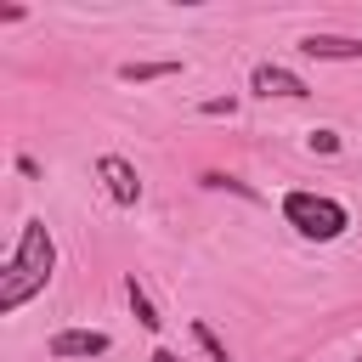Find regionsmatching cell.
Here are the masks:
<instances>
[{"mask_svg":"<svg viewBox=\"0 0 362 362\" xmlns=\"http://www.w3.org/2000/svg\"><path fill=\"white\" fill-rule=\"evenodd\" d=\"M249 90H255V96H288V102L311 96V85H305L294 68H283V62H255V74H249Z\"/></svg>","mask_w":362,"mask_h":362,"instance_id":"5b68a950","label":"cell"},{"mask_svg":"<svg viewBox=\"0 0 362 362\" xmlns=\"http://www.w3.org/2000/svg\"><path fill=\"white\" fill-rule=\"evenodd\" d=\"M311 153H339V130H311Z\"/></svg>","mask_w":362,"mask_h":362,"instance_id":"30bf717a","label":"cell"},{"mask_svg":"<svg viewBox=\"0 0 362 362\" xmlns=\"http://www.w3.org/2000/svg\"><path fill=\"white\" fill-rule=\"evenodd\" d=\"M153 362H181V356H175L170 345H158V351H153Z\"/></svg>","mask_w":362,"mask_h":362,"instance_id":"7c38bea8","label":"cell"},{"mask_svg":"<svg viewBox=\"0 0 362 362\" xmlns=\"http://www.w3.org/2000/svg\"><path fill=\"white\" fill-rule=\"evenodd\" d=\"M175 74H181L175 57H164V62H119V79L124 85H153V79H175Z\"/></svg>","mask_w":362,"mask_h":362,"instance_id":"52a82bcc","label":"cell"},{"mask_svg":"<svg viewBox=\"0 0 362 362\" xmlns=\"http://www.w3.org/2000/svg\"><path fill=\"white\" fill-rule=\"evenodd\" d=\"M283 221L311 243H334V238H345L351 209L339 198H328V192H283Z\"/></svg>","mask_w":362,"mask_h":362,"instance_id":"7a4b0ae2","label":"cell"},{"mask_svg":"<svg viewBox=\"0 0 362 362\" xmlns=\"http://www.w3.org/2000/svg\"><path fill=\"white\" fill-rule=\"evenodd\" d=\"M356 362H362V356H356Z\"/></svg>","mask_w":362,"mask_h":362,"instance_id":"5bb4252c","label":"cell"},{"mask_svg":"<svg viewBox=\"0 0 362 362\" xmlns=\"http://www.w3.org/2000/svg\"><path fill=\"white\" fill-rule=\"evenodd\" d=\"M124 300H130V311H136V322H141L147 334H158V328H164V317H158V305H153V294H147V288L136 283V272L124 277Z\"/></svg>","mask_w":362,"mask_h":362,"instance_id":"ba28073f","label":"cell"},{"mask_svg":"<svg viewBox=\"0 0 362 362\" xmlns=\"http://www.w3.org/2000/svg\"><path fill=\"white\" fill-rule=\"evenodd\" d=\"M192 339H198V351H204L209 362H232V351H226V345L215 339V328H209L204 317H192Z\"/></svg>","mask_w":362,"mask_h":362,"instance_id":"9c48e42d","label":"cell"},{"mask_svg":"<svg viewBox=\"0 0 362 362\" xmlns=\"http://www.w3.org/2000/svg\"><path fill=\"white\" fill-rule=\"evenodd\" d=\"M51 277H57V238H51V226L40 215H28L11 255H6V266H0V311L28 305L40 288H51Z\"/></svg>","mask_w":362,"mask_h":362,"instance_id":"6da1fadb","label":"cell"},{"mask_svg":"<svg viewBox=\"0 0 362 362\" xmlns=\"http://www.w3.org/2000/svg\"><path fill=\"white\" fill-rule=\"evenodd\" d=\"M300 57H317V62H362V40L356 34H305L300 40Z\"/></svg>","mask_w":362,"mask_h":362,"instance_id":"8992f818","label":"cell"},{"mask_svg":"<svg viewBox=\"0 0 362 362\" xmlns=\"http://www.w3.org/2000/svg\"><path fill=\"white\" fill-rule=\"evenodd\" d=\"M232 107H238L232 96H215V102H204V113H226V119H232Z\"/></svg>","mask_w":362,"mask_h":362,"instance_id":"8fae6325","label":"cell"},{"mask_svg":"<svg viewBox=\"0 0 362 362\" xmlns=\"http://www.w3.org/2000/svg\"><path fill=\"white\" fill-rule=\"evenodd\" d=\"M45 351H51L57 362H74V356H107L113 339H107L102 328H57V334L45 339Z\"/></svg>","mask_w":362,"mask_h":362,"instance_id":"277c9868","label":"cell"},{"mask_svg":"<svg viewBox=\"0 0 362 362\" xmlns=\"http://www.w3.org/2000/svg\"><path fill=\"white\" fill-rule=\"evenodd\" d=\"M288 362H300V356H288Z\"/></svg>","mask_w":362,"mask_h":362,"instance_id":"4fadbf2b","label":"cell"},{"mask_svg":"<svg viewBox=\"0 0 362 362\" xmlns=\"http://www.w3.org/2000/svg\"><path fill=\"white\" fill-rule=\"evenodd\" d=\"M96 181L107 187V198H113L119 209H136V204H141V175H136V164H130L124 153H102V158H96Z\"/></svg>","mask_w":362,"mask_h":362,"instance_id":"3957f363","label":"cell"}]
</instances>
